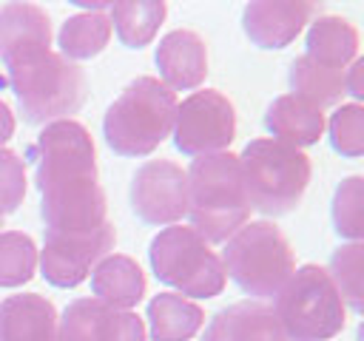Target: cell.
<instances>
[{"mask_svg": "<svg viewBox=\"0 0 364 341\" xmlns=\"http://www.w3.org/2000/svg\"><path fill=\"white\" fill-rule=\"evenodd\" d=\"M57 310L40 293H17L0 301V341H54Z\"/></svg>", "mask_w": 364, "mask_h": 341, "instance_id": "obj_16", "label": "cell"}, {"mask_svg": "<svg viewBox=\"0 0 364 341\" xmlns=\"http://www.w3.org/2000/svg\"><path fill=\"white\" fill-rule=\"evenodd\" d=\"M165 14H168V6L162 0H136V3L108 6L111 31H117L125 48H145L156 37Z\"/></svg>", "mask_w": 364, "mask_h": 341, "instance_id": "obj_23", "label": "cell"}, {"mask_svg": "<svg viewBox=\"0 0 364 341\" xmlns=\"http://www.w3.org/2000/svg\"><path fill=\"white\" fill-rule=\"evenodd\" d=\"M148 321L151 341H191L202 330L205 313L179 293H156L148 301Z\"/></svg>", "mask_w": 364, "mask_h": 341, "instance_id": "obj_20", "label": "cell"}, {"mask_svg": "<svg viewBox=\"0 0 364 341\" xmlns=\"http://www.w3.org/2000/svg\"><path fill=\"white\" fill-rule=\"evenodd\" d=\"M327 125H330V145L336 153L347 159H358L364 153V108L358 102L338 105Z\"/></svg>", "mask_w": 364, "mask_h": 341, "instance_id": "obj_28", "label": "cell"}, {"mask_svg": "<svg viewBox=\"0 0 364 341\" xmlns=\"http://www.w3.org/2000/svg\"><path fill=\"white\" fill-rule=\"evenodd\" d=\"M9 85L28 125L71 119V114H77L88 97L85 71L51 48L11 65Z\"/></svg>", "mask_w": 364, "mask_h": 341, "instance_id": "obj_4", "label": "cell"}, {"mask_svg": "<svg viewBox=\"0 0 364 341\" xmlns=\"http://www.w3.org/2000/svg\"><path fill=\"white\" fill-rule=\"evenodd\" d=\"M11 136H14V114H11V108L0 99V148H3Z\"/></svg>", "mask_w": 364, "mask_h": 341, "instance_id": "obj_32", "label": "cell"}, {"mask_svg": "<svg viewBox=\"0 0 364 341\" xmlns=\"http://www.w3.org/2000/svg\"><path fill=\"white\" fill-rule=\"evenodd\" d=\"M344 71L341 68L321 65V63L310 60L307 54H301V57H296L290 63V71H287V82L293 88L290 94L307 99L318 111L327 108V105H336L347 94V88H344Z\"/></svg>", "mask_w": 364, "mask_h": 341, "instance_id": "obj_22", "label": "cell"}, {"mask_svg": "<svg viewBox=\"0 0 364 341\" xmlns=\"http://www.w3.org/2000/svg\"><path fill=\"white\" fill-rule=\"evenodd\" d=\"M145 290H148L145 273L131 256L111 253L91 270V293L97 301H102L111 310L136 307Z\"/></svg>", "mask_w": 364, "mask_h": 341, "instance_id": "obj_18", "label": "cell"}, {"mask_svg": "<svg viewBox=\"0 0 364 341\" xmlns=\"http://www.w3.org/2000/svg\"><path fill=\"white\" fill-rule=\"evenodd\" d=\"M176 94L156 77L131 80L102 117V136L117 156H148L173 131Z\"/></svg>", "mask_w": 364, "mask_h": 341, "instance_id": "obj_3", "label": "cell"}, {"mask_svg": "<svg viewBox=\"0 0 364 341\" xmlns=\"http://www.w3.org/2000/svg\"><path fill=\"white\" fill-rule=\"evenodd\" d=\"M34 182L40 190V219L46 233L82 236L108 219L105 190L97 173V151L88 128L77 119L43 125L31 148Z\"/></svg>", "mask_w": 364, "mask_h": 341, "instance_id": "obj_1", "label": "cell"}, {"mask_svg": "<svg viewBox=\"0 0 364 341\" xmlns=\"http://www.w3.org/2000/svg\"><path fill=\"white\" fill-rule=\"evenodd\" d=\"M100 341H148L145 321L131 310H102L100 318Z\"/></svg>", "mask_w": 364, "mask_h": 341, "instance_id": "obj_30", "label": "cell"}, {"mask_svg": "<svg viewBox=\"0 0 364 341\" xmlns=\"http://www.w3.org/2000/svg\"><path fill=\"white\" fill-rule=\"evenodd\" d=\"M171 136L176 151L185 156L222 153L236 136V108L216 88L193 91L191 97L176 102Z\"/></svg>", "mask_w": 364, "mask_h": 341, "instance_id": "obj_9", "label": "cell"}, {"mask_svg": "<svg viewBox=\"0 0 364 341\" xmlns=\"http://www.w3.org/2000/svg\"><path fill=\"white\" fill-rule=\"evenodd\" d=\"M361 256H364L361 242H347L330 256V270H327L336 290L341 293L344 307H350L353 313H361Z\"/></svg>", "mask_w": 364, "mask_h": 341, "instance_id": "obj_26", "label": "cell"}, {"mask_svg": "<svg viewBox=\"0 0 364 341\" xmlns=\"http://www.w3.org/2000/svg\"><path fill=\"white\" fill-rule=\"evenodd\" d=\"M51 20L37 3H6L0 6V63L6 68L48 51Z\"/></svg>", "mask_w": 364, "mask_h": 341, "instance_id": "obj_13", "label": "cell"}, {"mask_svg": "<svg viewBox=\"0 0 364 341\" xmlns=\"http://www.w3.org/2000/svg\"><path fill=\"white\" fill-rule=\"evenodd\" d=\"M37 273V247L28 233H0V287H20Z\"/></svg>", "mask_w": 364, "mask_h": 341, "instance_id": "obj_24", "label": "cell"}, {"mask_svg": "<svg viewBox=\"0 0 364 341\" xmlns=\"http://www.w3.org/2000/svg\"><path fill=\"white\" fill-rule=\"evenodd\" d=\"M148 261L154 276L162 284L179 290V296L216 298L228 284L222 259L193 227L185 224L162 227L151 239Z\"/></svg>", "mask_w": 364, "mask_h": 341, "instance_id": "obj_8", "label": "cell"}, {"mask_svg": "<svg viewBox=\"0 0 364 341\" xmlns=\"http://www.w3.org/2000/svg\"><path fill=\"white\" fill-rule=\"evenodd\" d=\"M156 68L159 82L171 91H191L199 88L208 77V45L202 34L191 28H173L168 31L156 45Z\"/></svg>", "mask_w": 364, "mask_h": 341, "instance_id": "obj_14", "label": "cell"}, {"mask_svg": "<svg viewBox=\"0 0 364 341\" xmlns=\"http://www.w3.org/2000/svg\"><path fill=\"white\" fill-rule=\"evenodd\" d=\"M188 176V216L191 227L210 244L228 242L250 219V202L242 182L239 156L230 151L196 156Z\"/></svg>", "mask_w": 364, "mask_h": 341, "instance_id": "obj_2", "label": "cell"}, {"mask_svg": "<svg viewBox=\"0 0 364 341\" xmlns=\"http://www.w3.org/2000/svg\"><path fill=\"white\" fill-rule=\"evenodd\" d=\"M202 341H287V338L270 304L245 298L222 307L208 321Z\"/></svg>", "mask_w": 364, "mask_h": 341, "instance_id": "obj_15", "label": "cell"}, {"mask_svg": "<svg viewBox=\"0 0 364 341\" xmlns=\"http://www.w3.org/2000/svg\"><path fill=\"white\" fill-rule=\"evenodd\" d=\"M0 227H3V216H0Z\"/></svg>", "mask_w": 364, "mask_h": 341, "instance_id": "obj_33", "label": "cell"}, {"mask_svg": "<svg viewBox=\"0 0 364 341\" xmlns=\"http://www.w3.org/2000/svg\"><path fill=\"white\" fill-rule=\"evenodd\" d=\"M316 17L318 6L307 0H250L242 9V28L259 48H287Z\"/></svg>", "mask_w": 364, "mask_h": 341, "instance_id": "obj_12", "label": "cell"}, {"mask_svg": "<svg viewBox=\"0 0 364 341\" xmlns=\"http://www.w3.org/2000/svg\"><path fill=\"white\" fill-rule=\"evenodd\" d=\"M361 205H364V179L361 176L341 179V185L336 188V196H333L330 216H333L336 233L347 242H361V233H364Z\"/></svg>", "mask_w": 364, "mask_h": 341, "instance_id": "obj_25", "label": "cell"}, {"mask_svg": "<svg viewBox=\"0 0 364 341\" xmlns=\"http://www.w3.org/2000/svg\"><path fill=\"white\" fill-rule=\"evenodd\" d=\"M307 57L344 71L358 57L355 26L336 14H318L307 28Z\"/></svg>", "mask_w": 364, "mask_h": 341, "instance_id": "obj_19", "label": "cell"}, {"mask_svg": "<svg viewBox=\"0 0 364 341\" xmlns=\"http://www.w3.org/2000/svg\"><path fill=\"white\" fill-rule=\"evenodd\" d=\"M117 244V230L111 222H105L102 227H97L94 233H82V236H57V233H46L43 250L37 253V264L43 278L51 287L68 290L82 284L91 270L111 256Z\"/></svg>", "mask_w": 364, "mask_h": 341, "instance_id": "obj_10", "label": "cell"}, {"mask_svg": "<svg viewBox=\"0 0 364 341\" xmlns=\"http://www.w3.org/2000/svg\"><path fill=\"white\" fill-rule=\"evenodd\" d=\"M128 199L139 222L176 224L188 213V176L171 159H151L134 170Z\"/></svg>", "mask_w": 364, "mask_h": 341, "instance_id": "obj_11", "label": "cell"}, {"mask_svg": "<svg viewBox=\"0 0 364 341\" xmlns=\"http://www.w3.org/2000/svg\"><path fill=\"white\" fill-rule=\"evenodd\" d=\"M225 276H230L242 293L256 298H273L296 270V256L287 236L267 219L239 227L222 250Z\"/></svg>", "mask_w": 364, "mask_h": 341, "instance_id": "obj_7", "label": "cell"}, {"mask_svg": "<svg viewBox=\"0 0 364 341\" xmlns=\"http://www.w3.org/2000/svg\"><path fill=\"white\" fill-rule=\"evenodd\" d=\"M273 313L290 341H330L347 324V307L330 273L301 264L273 296Z\"/></svg>", "mask_w": 364, "mask_h": 341, "instance_id": "obj_6", "label": "cell"}, {"mask_svg": "<svg viewBox=\"0 0 364 341\" xmlns=\"http://www.w3.org/2000/svg\"><path fill=\"white\" fill-rule=\"evenodd\" d=\"M264 128L273 134L270 139L301 151L307 145H316L324 134V114L296 94H282L267 105Z\"/></svg>", "mask_w": 364, "mask_h": 341, "instance_id": "obj_17", "label": "cell"}, {"mask_svg": "<svg viewBox=\"0 0 364 341\" xmlns=\"http://www.w3.org/2000/svg\"><path fill=\"white\" fill-rule=\"evenodd\" d=\"M239 168L250 207L264 216L293 213L301 205L313 176V165L304 151L270 136L250 139L239 156Z\"/></svg>", "mask_w": 364, "mask_h": 341, "instance_id": "obj_5", "label": "cell"}, {"mask_svg": "<svg viewBox=\"0 0 364 341\" xmlns=\"http://www.w3.org/2000/svg\"><path fill=\"white\" fill-rule=\"evenodd\" d=\"M26 199V162L9 151L0 148V216L14 213Z\"/></svg>", "mask_w": 364, "mask_h": 341, "instance_id": "obj_29", "label": "cell"}, {"mask_svg": "<svg viewBox=\"0 0 364 341\" xmlns=\"http://www.w3.org/2000/svg\"><path fill=\"white\" fill-rule=\"evenodd\" d=\"M105 304L91 298H74L57 321L54 341H100V318Z\"/></svg>", "mask_w": 364, "mask_h": 341, "instance_id": "obj_27", "label": "cell"}, {"mask_svg": "<svg viewBox=\"0 0 364 341\" xmlns=\"http://www.w3.org/2000/svg\"><path fill=\"white\" fill-rule=\"evenodd\" d=\"M361 71H364V60H353L350 63V68L344 71V88H347V94H353L355 99H361L364 97V85H361Z\"/></svg>", "mask_w": 364, "mask_h": 341, "instance_id": "obj_31", "label": "cell"}, {"mask_svg": "<svg viewBox=\"0 0 364 341\" xmlns=\"http://www.w3.org/2000/svg\"><path fill=\"white\" fill-rule=\"evenodd\" d=\"M60 54L71 63L77 60H91L105 51L111 40V20H108V6H91L80 14H71L60 34Z\"/></svg>", "mask_w": 364, "mask_h": 341, "instance_id": "obj_21", "label": "cell"}]
</instances>
